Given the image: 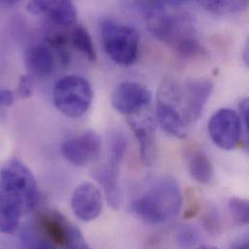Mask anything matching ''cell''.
<instances>
[{
    "label": "cell",
    "mask_w": 249,
    "mask_h": 249,
    "mask_svg": "<svg viewBox=\"0 0 249 249\" xmlns=\"http://www.w3.org/2000/svg\"><path fill=\"white\" fill-rule=\"evenodd\" d=\"M39 190L28 167L13 157L0 167V233H14L38 205Z\"/></svg>",
    "instance_id": "cell-1"
},
{
    "label": "cell",
    "mask_w": 249,
    "mask_h": 249,
    "mask_svg": "<svg viewBox=\"0 0 249 249\" xmlns=\"http://www.w3.org/2000/svg\"><path fill=\"white\" fill-rule=\"evenodd\" d=\"M93 97L90 83L76 75L59 79L53 88V98L56 109L68 118H80L89 109Z\"/></svg>",
    "instance_id": "cell-4"
},
{
    "label": "cell",
    "mask_w": 249,
    "mask_h": 249,
    "mask_svg": "<svg viewBox=\"0 0 249 249\" xmlns=\"http://www.w3.org/2000/svg\"><path fill=\"white\" fill-rule=\"evenodd\" d=\"M120 166L108 161V163L97 168L93 173V178L102 186L108 204L118 210L121 205V190L119 186Z\"/></svg>",
    "instance_id": "cell-14"
},
{
    "label": "cell",
    "mask_w": 249,
    "mask_h": 249,
    "mask_svg": "<svg viewBox=\"0 0 249 249\" xmlns=\"http://www.w3.org/2000/svg\"><path fill=\"white\" fill-rule=\"evenodd\" d=\"M198 249H217L214 247H212V246H203V247H200Z\"/></svg>",
    "instance_id": "cell-32"
},
{
    "label": "cell",
    "mask_w": 249,
    "mask_h": 249,
    "mask_svg": "<svg viewBox=\"0 0 249 249\" xmlns=\"http://www.w3.org/2000/svg\"><path fill=\"white\" fill-rule=\"evenodd\" d=\"M240 118L242 121V124L245 126L247 134L249 131V98H245L240 103Z\"/></svg>",
    "instance_id": "cell-27"
},
{
    "label": "cell",
    "mask_w": 249,
    "mask_h": 249,
    "mask_svg": "<svg viewBox=\"0 0 249 249\" xmlns=\"http://www.w3.org/2000/svg\"><path fill=\"white\" fill-rule=\"evenodd\" d=\"M151 99L152 94L145 86L126 81L120 84L113 92L112 105L117 112L131 118L148 106Z\"/></svg>",
    "instance_id": "cell-8"
},
{
    "label": "cell",
    "mask_w": 249,
    "mask_h": 249,
    "mask_svg": "<svg viewBox=\"0 0 249 249\" xmlns=\"http://www.w3.org/2000/svg\"><path fill=\"white\" fill-rule=\"evenodd\" d=\"M177 242L178 247L181 249H192L199 242V234L194 228L190 226H183L178 232Z\"/></svg>",
    "instance_id": "cell-23"
},
{
    "label": "cell",
    "mask_w": 249,
    "mask_h": 249,
    "mask_svg": "<svg viewBox=\"0 0 249 249\" xmlns=\"http://www.w3.org/2000/svg\"><path fill=\"white\" fill-rule=\"evenodd\" d=\"M24 64L32 76L49 77L54 70V55L52 50L44 45L32 46L24 53Z\"/></svg>",
    "instance_id": "cell-13"
},
{
    "label": "cell",
    "mask_w": 249,
    "mask_h": 249,
    "mask_svg": "<svg viewBox=\"0 0 249 249\" xmlns=\"http://www.w3.org/2000/svg\"><path fill=\"white\" fill-rule=\"evenodd\" d=\"M101 147L100 136L93 130H88L80 136L66 140L61 145V152L71 164L85 167L99 158Z\"/></svg>",
    "instance_id": "cell-7"
},
{
    "label": "cell",
    "mask_w": 249,
    "mask_h": 249,
    "mask_svg": "<svg viewBox=\"0 0 249 249\" xmlns=\"http://www.w3.org/2000/svg\"><path fill=\"white\" fill-rule=\"evenodd\" d=\"M46 0H36V1H30L27 4V10L34 15H39V14H44L45 7H46Z\"/></svg>",
    "instance_id": "cell-29"
},
{
    "label": "cell",
    "mask_w": 249,
    "mask_h": 249,
    "mask_svg": "<svg viewBox=\"0 0 249 249\" xmlns=\"http://www.w3.org/2000/svg\"><path fill=\"white\" fill-rule=\"evenodd\" d=\"M179 183L170 176L156 178L133 203L135 213L145 223L157 225L175 218L182 207Z\"/></svg>",
    "instance_id": "cell-2"
},
{
    "label": "cell",
    "mask_w": 249,
    "mask_h": 249,
    "mask_svg": "<svg viewBox=\"0 0 249 249\" xmlns=\"http://www.w3.org/2000/svg\"><path fill=\"white\" fill-rule=\"evenodd\" d=\"M229 211L237 225L246 226L249 224V204L248 200L232 197L229 201Z\"/></svg>",
    "instance_id": "cell-22"
},
{
    "label": "cell",
    "mask_w": 249,
    "mask_h": 249,
    "mask_svg": "<svg viewBox=\"0 0 249 249\" xmlns=\"http://www.w3.org/2000/svg\"><path fill=\"white\" fill-rule=\"evenodd\" d=\"M198 4L208 12L217 16L237 15L245 11L249 6L247 0H204L199 1Z\"/></svg>",
    "instance_id": "cell-18"
},
{
    "label": "cell",
    "mask_w": 249,
    "mask_h": 249,
    "mask_svg": "<svg viewBox=\"0 0 249 249\" xmlns=\"http://www.w3.org/2000/svg\"><path fill=\"white\" fill-rule=\"evenodd\" d=\"M208 129L213 142L223 150H232L241 142L242 121L239 114L232 109L217 111L210 120Z\"/></svg>",
    "instance_id": "cell-6"
},
{
    "label": "cell",
    "mask_w": 249,
    "mask_h": 249,
    "mask_svg": "<svg viewBox=\"0 0 249 249\" xmlns=\"http://www.w3.org/2000/svg\"><path fill=\"white\" fill-rule=\"evenodd\" d=\"M128 148L127 139L122 132H114L109 140V162L121 166Z\"/></svg>",
    "instance_id": "cell-21"
},
{
    "label": "cell",
    "mask_w": 249,
    "mask_h": 249,
    "mask_svg": "<svg viewBox=\"0 0 249 249\" xmlns=\"http://www.w3.org/2000/svg\"><path fill=\"white\" fill-rule=\"evenodd\" d=\"M33 91V80L30 75H21L19 77L18 88H17V94L22 98L26 99L31 96Z\"/></svg>",
    "instance_id": "cell-24"
},
{
    "label": "cell",
    "mask_w": 249,
    "mask_h": 249,
    "mask_svg": "<svg viewBox=\"0 0 249 249\" xmlns=\"http://www.w3.org/2000/svg\"><path fill=\"white\" fill-rule=\"evenodd\" d=\"M38 226L59 249H90L79 228L57 211H44Z\"/></svg>",
    "instance_id": "cell-5"
},
{
    "label": "cell",
    "mask_w": 249,
    "mask_h": 249,
    "mask_svg": "<svg viewBox=\"0 0 249 249\" xmlns=\"http://www.w3.org/2000/svg\"><path fill=\"white\" fill-rule=\"evenodd\" d=\"M188 170L192 178L201 184H211L214 169L208 155L201 149L192 150L188 156Z\"/></svg>",
    "instance_id": "cell-15"
},
{
    "label": "cell",
    "mask_w": 249,
    "mask_h": 249,
    "mask_svg": "<svg viewBox=\"0 0 249 249\" xmlns=\"http://www.w3.org/2000/svg\"><path fill=\"white\" fill-rule=\"evenodd\" d=\"M181 98L171 93L157 95L156 117L162 129L168 134L183 139L186 137V126L181 114L178 110Z\"/></svg>",
    "instance_id": "cell-10"
},
{
    "label": "cell",
    "mask_w": 249,
    "mask_h": 249,
    "mask_svg": "<svg viewBox=\"0 0 249 249\" xmlns=\"http://www.w3.org/2000/svg\"><path fill=\"white\" fill-rule=\"evenodd\" d=\"M101 37L107 54L115 63L121 66L135 63L140 45V35L135 27L106 19L101 23Z\"/></svg>",
    "instance_id": "cell-3"
},
{
    "label": "cell",
    "mask_w": 249,
    "mask_h": 249,
    "mask_svg": "<svg viewBox=\"0 0 249 249\" xmlns=\"http://www.w3.org/2000/svg\"><path fill=\"white\" fill-rule=\"evenodd\" d=\"M174 50L182 57L196 58L208 55L207 50L200 42L197 35L188 37L174 47Z\"/></svg>",
    "instance_id": "cell-20"
},
{
    "label": "cell",
    "mask_w": 249,
    "mask_h": 249,
    "mask_svg": "<svg viewBox=\"0 0 249 249\" xmlns=\"http://www.w3.org/2000/svg\"><path fill=\"white\" fill-rule=\"evenodd\" d=\"M190 198L188 199V209L185 211V213H184V216L187 217V218H190V217H193L195 216L199 211H200V202L195 194V192L193 190H190Z\"/></svg>",
    "instance_id": "cell-26"
},
{
    "label": "cell",
    "mask_w": 249,
    "mask_h": 249,
    "mask_svg": "<svg viewBox=\"0 0 249 249\" xmlns=\"http://www.w3.org/2000/svg\"><path fill=\"white\" fill-rule=\"evenodd\" d=\"M232 249H249L248 241H242L240 243H237L234 245Z\"/></svg>",
    "instance_id": "cell-31"
},
{
    "label": "cell",
    "mask_w": 249,
    "mask_h": 249,
    "mask_svg": "<svg viewBox=\"0 0 249 249\" xmlns=\"http://www.w3.org/2000/svg\"><path fill=\"white\" fill-rule=\"evenodd\" d=\"M128 123L139 143L142 163L145 166L152 165L156 157V130L153 121L150 118H130Z\"/></svg>",
    "instance_id": "cell-12"
},
{
    "label": "cell",
    "mask_w": 249,
    "mask_h": 249,
    "mask_svg": "<svg viewBox=\"0 0 249 249\" xmlns=\"http://www.w3.org/2000/svg\"><path fill=\"white\" fill-rule=\"evenodd\" d=\"M15 102V94L13 91L0 88V107H10Z\"/></svg>",
    "instance_id": "cell-28"
},
{
    "label": "cell",
    "mask_w": 249,
    "mask_h": 249,
    "mask_svg": "<svg viewBox=\"0 0 249 249\" xmlns=\"http://www.w3.org/2000/svg\"><path fill=\"white\" fill-rule=\"evenodd\" d=\"M71 42L73 46L82 53L89 60L95 61L97 58L94 44L89 31L83 26H77L71 33Z\"/></svg>",
    "instance_id": "cell-19"
},
{
    "label": "cell",
    "mask_w": 249,
    "mask_h": 249,
    "mask_svg": "<svg viewBox=\"0 0 249 249\" xmlns=\"http://www.w3.org/2000/svg\"><path fill=\"white\" fill-rule=\"evenodd\" d=\"M22 249H59L37 225L25 227L20 233Z\"/></svg>",
    "instance_id": "cell-17"
},
{
    "label": "cell",
    "mask_w": 249,
    "mask_h": 249,
    "mask_svg": "<svg viewBox=\"0 0 249 249\" xmlns=\"http://www.w3.org/2000/svg\"><path fill=\"white\" fill-rule=\"evenodd\" d=\"M44 14H46L53 23L68 27L77 21V9L73 2L67 0L47 1Z\"/></svg>",
    "instance_id": "cell-16"
},
{
    "label": "cell",
    "mask_w": 249,
    "mask_h": 249,
    "mask_svg": "<svg viewBox=\"0 0 249 249\" xmlns=\"http://www.w3.org/2000/svg\"><path fill=\"white\" fill-rule=\"evenodd\" d=\"M203 221L205 226L209 229V231L216 230L219 226V218L218 213L213 206H209L206 209V212L203 215Z\"/></svg>",
    "instance_id": "cell-25"
},
{
    "label": "cell",
    "mask_w": 249,
    "mask_h": 249,
    "mask_svg": "<svg viewBox=\"0 0 249 249\" xmlns=\"http://www.w3.org/2000/svg\"><path fill=\"white\" fill-rule=\"evenodd\" d=\"M18 2L16 0H1L0 1V6L9 8V7H13L15 5H17Z\"/></svg>",
    "instance_id": "cell-30"
},
{
    "label": "cell",
    "mask_w": 249,
    "mask_h": 249,
    "mask_svg": "<svg viewBox=\"0 0 249 249\" xmlns=\"http://www.w3.org/2000/svg\"><path fill=\"white\" fill-rule=\"evenodd\" d=\"M214 84L205 78L188 80L182 92L183 107L181 116L185 124H195L203 115L204 109L213 91Z\"/></svg>",
    "instance_id": "cell-9"
},
{
    "label": "cell",
    "mask_w": 249,
    "mask_h": 249,
    "mask_svg": "<svg viewBox=\"0 0 249 249\" xmlns=\"http://www.w3.org/2000/svg\"><path fill=\"white\" fill-rule=\"evenodd\" d=\"M75 215L83 221L96 219L102 213V195L98 187L90 182H84L76 187L71 199Z\"/></svg>",
    "instance_id": "cell-11"
}]
</instances>
